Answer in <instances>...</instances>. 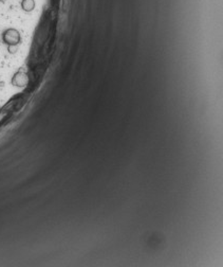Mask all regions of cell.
Returning <instances> with one entry per match:
<instances>
[{
  "instance_id": "1",
  "label": "cell",
  "mask_w": 223,
  "mask_h": 267,
  "mask_svg": "<svg viewBox=\"0 0 223 267\" xmlns=\"http://www.w3.org/2000/svg\"><path fill=\"white\" fill-rule=\"evenodd\" d=\"M2 39L8 46H17L20 42V33L16 29H8L3 32Z\"/></svg>"
},
{
  "instance_id": "2",
  "label": "cell",
  "mask_w": 223,
  "mask_h": 267,
  "mask_svg": "<svg viewBox=\"0 0 223 267\" xmlns=\"http://www.w3.org/2000/svg\"><path fill=\"white\" fill-rule=\"evenodd\" d=\"M12 84L14 86H18V87H23L28 84V76L25 73L18 72L14 75L13 80H12Z\"/></svg>"
},
{
  "instance_id": "3",
  "label": "cell",
  "mask_w": 223,
  "mask_h": 267,
  "mask_svg": "<svg viewBox=\"0 0 223 267\" xmlns=\"http://www.w3.org/2000/svg\"><path fill=\"white\" fill-rule=\"evenodd\" d=\"M35 0H21V9L25 12H31L35 9Z\"/></svg>"
}]
</instances>
